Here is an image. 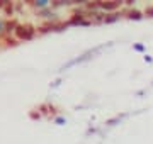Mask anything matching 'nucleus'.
<instances>
[{
	"mask_svg": "<svg viewBox=\"0 0 153 144\" xmlns=\"http://www.w3.org/2000/svg\"><path fill=\"white\" fill-rule=\"evenodd\" d=\"M33 32H34V31L31 27H27V26H26V27H19V29H17V36H19V37H26V39H27V37L33 36Z\"/></svg>",
	"mask_w": 153,
	"mask_h": 144,
	"instance_id": "f257e3e1",
	"label": "nucleus"
}]
</instances>
